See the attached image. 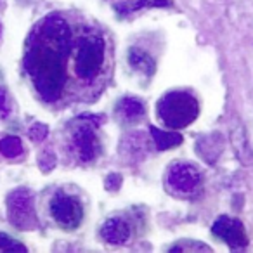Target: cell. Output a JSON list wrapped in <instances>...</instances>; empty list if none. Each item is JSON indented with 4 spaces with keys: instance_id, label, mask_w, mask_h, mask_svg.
<instances>
[{
    "instance_id": "obj_10",
    "label": "cell",
    "mask_w": 253,
    "mask_h": 253,
    "mask_svg": "<svg viewBox=\"0 0 253 253\" xmlns=\"http://www.w3.org/2000/svg\"><path fill=\"white\" fill-rule=\"evenodd\" d=\"M128 64H130L134 70L141 71V73L148 75V77H151V75H155L156 71V61L151 57V54L146 52V50L142 49H137V47H132V49H128Z\"/></svg>"
},
{
    "instance_id": "obj_13",
    "label": "cell",
    "mask_w": 253,
    "mask_h": 253,
    "mask_svg": "<svg viewBox=\"0 0 253 253\" xmlns=\"http://www.w3.org/2000/svg\"><path fill=\"white\" fill-rule=\"evenodd\" d=\"M149 132H151L153 141H155L156 148L160 151H165V149L175 148V146L182 144V135L175 134V132H163L160 128H156V126H151Z\"/></svg>"
},
{
    "instance_id": "obj_1",
    "label": "cell",
    "mask_w": 253,
    "mask_h": 253,
    "mask_svg": "<svg viewBox=\"0 0 253 253\" xmlns=\"http://www.w3.org/2000/svg\"><path fill=\"white\" fill-rule=\"evenodd\" d=\"M73 43L70 21L59 12H52L37 23L26 39L23 68L37 97L45 104H57L66 92Z\"/></svg>"
},
{
    "instance_id": "obj_9",
    "label": "cell",
    "mask_w": 253,
    "mask_h": 253,
    "mask_svg": "<svg viewBox=\"0 0 253 253\" xmlns=\"http://www.w3.org/2000/svg\"><path fill=\"white\" fill-rule=\"evenodd\" d=\"M132 234V227L128 220L123 217H111L102 224L101 236L109 245H125Z\"/></svg>"
},
{
    "instance_id": "obj_17",
    "label": "cell",
    "mask_w": 253,
    "mask_h": 253,
    "mask_svg": "<svg viewBox=\"0 0 253 253\" xmlns=\"http://www.w3.org/2000/svg\"><path fill=\"white\" fill-rule=\"evenodd\" d=\"M169 5V0H139L135 4V9H142V7H165Z\"/></svg>"
},
{
    "instance_id": "obj_15",
    "label": "cell",
    "mask_w": 253,
    "mask_h": 253,
    "mask_svg": "<svg viewBox=\"0 0 253 253\" xmlns=\"http://www.w3.org/2000/svg\"><path fill=\"white\" fill-rule=\"evenodd\" d=\"M0 252H23L25 253V252H28V248H26L23 243L12 239L11 236L0 232Z\"/></svg>"
},
{
    "instance_id": "obj_4",
    "label": "cell",
    "mask_w": 253,
    "mask_h": 253,
    "mask_svg": "<svg viewBox=\"0 0 253 253\" xmlns=\"http://www.w3.org/2000/svg\"><path fill=\"white\" fill-rule=\"evenodd\" d=\"M158 116L169 128H184L200 115V104L189 92H169L158 102Z\"/></svg>"
},
{
    "instance_id": "obj_5",
    "label": "cell",
    "mask_w": 253,
    "mask_h": 253,
    "mask_svg": "<svg viewBox=\"0 0 253 253\" xmlns=\"http://www.w3.org/2000/svg\"><path fill=\"white\" fill-rule=\"evenodd\" d=\"M45 210L52 224L63 231H75L84 220V205L66 189H54L45 200Z\"/></svg>"
},
{
    "instance_id": "obj_14",
    "label": "cell",
    "mask_w": 253,
    "mask_h": 253,
    "mask_svg": "<svg viewBox=\"0 0 253 253\" xmlns=\"http://www.w3.org/2000/svg\"><path fill=\"white\" fill-rule=\"evenodd\" d=\"M232 144H234V151H236V156H238L239 162H241L243 165H252L253 151L250 149L245 130H243L241 126H239L238 130L234 132V135H232Z\"/></svg>"
},
{
    "instance_id": "obj_2",
    "label": "cell",
    "mask_w": 253,
    "mask_h": 253,
    "mask_svg": "<svg viewBox=\"0 0 253 253\" xmlns=\"http://www.w3.org/2000/svg\"><path fill=\"white\" fill-rule=\"evenodd\" d=\"M71 70L80 84L90 85L101 77L106 61V40L101 33L87 32L75 39L71 49Z\"/></svg>"
},
{
    "instance_id": "obj_3",
    "label": "cell",
    "mask_w": 253,
    "mask_h": 253,
    "mask_svg": "<svg viewBox=\"0 0 253 253\" xmlns=\"http://www.w3.org/2000/svg\"><path fill=\"white\" fill-rule=\"evenodd\" d=\"M102 122H104V116L101 115H82L71 123L68 130L70 149L80 162L88 163L97 158L101 151V142L95 134V128Z\"/></svg>"
},
{
    "instance_id": "obj_8",
    "label": "cell",
    "mask_w": 253,
    "mask_h": 253,
    "mask_svg": "<svg viewBox=\"0 0 253 253\" xmlns=\"http://www.w3.org/2000/svg\"><path fill=\"white\" fill-rule=\"evenodd\" d=\"M211 232L217 238H220L225 245L231 248H245L248 245V238L245 234V227L239 220L231 217H220L213 225H211Z\"/></svg>"
},
{
    "instance_id": "obj_7",
    "label": "cell",
    "mask_w": 253,
    "mask_h": 253,
    "mask_svg": "<svg viewBox=\"0 0 253 253\" xmlns=\"http://www.w3.org/2000/svg\"><path fill=\"white\" fill-rule=\"evenodd\" d=\"M201 182V173L191 163H175L169 170V186L177 193H193Z\"/></svg>"
},
{
    "instance_id": "obj_12",
    "label": "cell",
    "mask_w": 253,
    "mask_h": 253,
    "mask_svg": "<svg viewBox=\"0 0 253 253\" xmlns=\"http://www.w3.org/2000/svg\"><path fill=\"white\" fill-rule=\"evenodd\" d=\"M118 111L126 122H137L146 113L144 104L135 97H123L118 104Z\"/></svg>"
},
{
    "instance_id": "obj_16",
    "label": "cell",
    "mask_w": 253,
    "mask_h": 253,
    "mask_svg": "<svg viewBox=\"0 0 253 253\" xmlns=\"http://www.w3.org/2000/svg\"><path fill=\"white\" fill-rule=\"evenodd\" d=\"M11 113V101L5 90H0V118H5Z\"/></svg>"
},
{
    "instance_id": "obj_6",
    "label": "cell",
    "mask_w": 253,
    "mask_h": 253,
    "mask_svg": "<svg viewBox=\"0 0 253 253\" xmlns=\"http://www.w3.org/2000/svg\"><path fill=\"white\" fill-rule=\"evenodd\" d=\"M9 222L19 229H33L37 225L33 194L26 189L12 191L7 196Z\"/></svg>"
},
{
    "instance_id": "obj_11",
    "label": "cell",
    "mask_w": 253,
    "mask_h": 253,
    "mask_svg": "<svg viewBox=\"0 0 253 253\" xmlns=\"http://www.w3.org/2000/svg\"><path fill=\"white\" fill-rule=\"evenodd\" d=\"M0 156L14 162L25 156V144L18 135H2L0 137Z\"/></svg>"
},
{
    "instance_id": "obj_18",
    "label": "cell",
    "mask_w": 253,
    "mask_h": 253,
    "mask_svg": "<svg viewBox=\"0 0 253 253\" xmlns=\"http://www.w3.org/2000/svg\"><path fill=\"white\" fill-rule=\"evenodd\" d=\"M45 135H47V126L40 125V123L33 125L32 130H30V137L35 139V141H42V139H45Z\"/></svg>"
}]
</instances>
